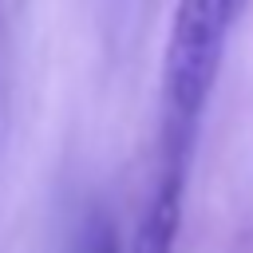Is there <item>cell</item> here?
<instances>
[{"label":"cell","instance_id":"3957f363","mask_svg":"<svg viewBox=\"0 0 253 253\" xmlns=\"http://www.w3.org/2000/svg\"><path fill=\"white\" fill-rule=\"evenodd\" d=\"M71 253H119V229L103 210H87V217L75 229Z\"/></svg>","mask_w":253,"mask_h":253},{"label":"cell","instance_id":"6da1fadb","mask_svg":"<svg viewBox=\"0 0 253 253\" xmlns=\"http://www.w3.org/2000/svg\"><path fill=\"white\" fill-rule=\"evenodd\" d=\"M241 0H174L166 55H162V158L186 162L194 154L198 123L225 63V43Z\"/></svg>","mask_w":253,"mask_h":253},{"label":"cell","instance_id":"7a4b0ae2","mask_svg":"<svg viewBox=\"0 0 253 253\" xmlns=\"http://www.w3.org/2000/svg\"><path fill=\"white\" fill-rule=\"evenodd\" d=\"M186 162L158 166L154 190L134 221L130 253H178V229H182V198H186Z\"/></svg>","mask_w":253,"mask_h":253}]
</instances>
